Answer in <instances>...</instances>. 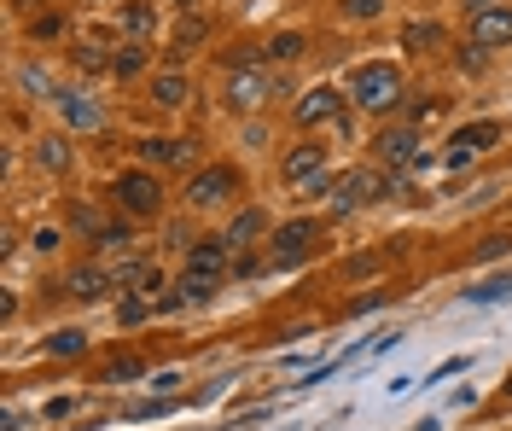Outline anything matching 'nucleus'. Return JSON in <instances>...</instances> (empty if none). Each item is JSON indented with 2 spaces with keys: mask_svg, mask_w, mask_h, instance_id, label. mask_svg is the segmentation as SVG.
<instances>
[{
  "mask_svg": "<svg viewBox=\"0 0 512 431\" xmlns=\"http://www.w3.org/2000/svg\"><path fill=\"white\" fill-rule=\"evenodd\" d=\"M280 175H286L291 187H303V193H332L338 187L332 169H326V146L320 140H297L286 158H280Z\"/></svg>",
  "mask_w": 512,
  "mask_h": 431,
  "instance_id": "3",
  "label": "nucleus"
},
{
  "mask_svg": "<svg viewBox=\"0 0 512 431\" xmlns=\"http://www.w3.org/2000/svg\"><path fill=\"white\" fill-rule=\"evenodd\" d=\"M373 268H379V257H350V263H344V274H373Z\"/></svg>",
  "mask_w": 512,
  "mask_h": 431,
  "instance_id": "39",
  "label": "nucleus"
},
{
  "mask_svg": "<svg viewBox=\"0 0 512 431\" xmlns=\"http://www.w3.org/2000/svg\"><path fill=\"white\" fill-rule=\"evenodd\" d=\"M64 286H70V298H76V303H99L105 292H111V268H99V263L94 268H76Z\"/></svg>",
  "mask_w": 512,
  "mask_h": 431,
  "instance_id": "18",
  "label": "nucleus"
},
{
  "mask_svg": "<svg viewBox=\"0 0 512 431\" xmlns=\"http://www.w3.org/2000/svg\"><path fill=\"white\" fill-rule=\"evenodd\" d=\"M495 140H501V123H489V117H483V123H466V129H454L448 134V169H466L478 152H489Z\"/></svg>",
  "mask_w": 512,
  "mask_h": 431,
  "instance_id": "9",
  "label": "nucleus"
},
{
  "mask_svg": "<svg viewBox=\"0 0 512 431\" xmlns=\"http://www.w3.org/2000/svg\"><path fill=\"white\" fill-rule=\"evenodd\" d=\"M315 245H320V216H291V222H280V228H274V239H268V257H274V268H291V263H303Z\"/></svg>",
  "mask_w": 512,
  "mask_h": 431,
  "instance_id": "4",
  "label": "nucleus"
},
{
  "mask_svg": "<svg viewBox=\"0 0 512 431\" xmlns=\"http://www.w3.org/2000/svg\"><path fill=\"white\" fill-rule=\"evenodd\" d=\"M70 59H76V70H82V76H99V70H111V53H105L99 41H76V53H70Z\"/></svg>",
  "mask_w": 512,
  "mask_h": 431,
  "instance_id": "24",
  "label": "nucleus"
},
{
  "mask_svg": "<svg viewBox=\"0 0 512 431\" xmlns=\"http://www.w3.org/2000/svg\"><path fill=\"white\" fill-rule=\"evenodd\" d=\"M443 41H448V30H443V24L419 18V24H408V30H402V53H414V59H425V53H437Z\"/></svg>",
  "mask_w": 512,
  "mask_h": 431,
  "instance_id": "20",
  "label": "nucleus"
},
{
  "mask_svg": "<svg viewBox=\"0 0 512 431\" xmlns=\"http://www.w3.org/2000/svg\"><path fill=\"white\" fill-rule=\"evenodd\" d=\"M262 233H268V210H256V204H245V210H239V216L227 222V233H222V239L233 245V251H245V245H256Z\"/></svg>",
  "mask_w": 512,
  "mask_h": 431,
  "instance_id": "15",
  "label": "nucleus"
},
{
  "mask_svg": "<svg viewBox=\"0 0 512 431\" xmlns=\"http://www.w3.org/2000/svg\"><path fill=\"white\" fill-rule=\"evenodd\" d=\"M35 164H47L53 175H59V169H70V146H64L59 134H47V140L35 146Z\"/></svg>",
  "mask_w": 512,
  "mask_h": 431,
  "instance_id": "25",
  "label": "nucleus"
},
{
  "mask_svg": "<svg viewBox=\"0 0 512 431\" xmlns=\"http://www.w3.org/2000/svg\"><path fill=\"white\" fill-rule=\"evenodd\" d=\"M239 199V169L233 164H210V169H198L187 181V204L192 210H222V204Z\"/></svg>",
  "mask_w": 512,
  "mask_h": 431,
  "instance_id": "5",
  "label": "nucleus"
},
{
  "mask_svg": "<svg viewBox=\"0 0 512 431\" xmlns=\"http://www.w3.org/2000/svg\"><path fill=\"white\" fill-rule=\"evenodd\" d=\"M384 181L379 169H350V175H338V187H332V210L338 216H350V210H361V204H373V199H384Z\"/></svg>",
  "mask_w": 512,
  "mask_h": 431,
  "instance_id": "7",
  "label": "nucleus"
},
{
  "mask_svg": "<svg viewBox=\"0 0 512 431\" xmlns=\"http://www.w3.org/2000/svg\"><path fill=\"white\" fill-rule=\"evenodd\" d=\"M431 117H437V100H414L408 105V123H414V129L419 123H431Z\"/></svg>",
  "mask_w": 512,
  "mask_h": 431,
  "instance_id": "35",
  "label": "nucleus"
},
{
  "mask_svg": "<svg viewBox=\"0 0 512 431\" xmlns=\"http://www.w3.org/2000/svg\"><path fill=\"white\" fill-rule=\"evenodd\" d=\"M24 88H30V94H53V82H47V70H24Z\"/></svg>",
  "mask_w": 512,
  "mask_h": 431,
  "instance_id": "36",
  "label": "nucleus"
},
{
  "mask_svg": "<svg viewBox=\"0 0 512 431\" xmlns=\"http://www.w3.org/2000/svg\"><path fill=\"white\" fill-rule=\"evenodd\" d=\"M111 199H117V210H123L128 222H152L163 210V181L152 169H123L111 181Z\"/></svg>",
  "mask_w": 512,
  "mask_h": 431,
  "instance_id": "2",
  "label": "nucleus"
},
{
  "mask_svg": "<svg viewBox=\"0 0 512 431\" xmlns=\"http://www.w3.org/2000/svg\"><path fill=\"white\" fill-rule=\"evenodd\" d=\"M146 70H152L146 41H123V47L111 53V76H117V82H134V76H146Z\"/></svg>",
  "mask_w": 512,
  "mask_h": 431,
  "instance_id": "19",
  "label": "nucleus"
},
{
  "mask_svg": "<svg viewBox=\"0 0 512 431\" xmlns=\"http://www.w3.org/2000/svg\"><path fill=\"white\" fill-rule=\"evenodd\" d=\"M30 6H41V0H12V12H30Z\"/></svg>",
  "mask_w": 512,
  "mask_h": 431,
  "instance_id": "41",
  "label": "nucleus"
},
{
  "mask_svg": "<svg viewBox=\"0 0 512 431\" xmlns=\"http://www.w3.org/2000/svg\"><path fill=\"white\" fill-rule=\"evenodd\" d=\"M338 111H344V100H338L332 88H309L303 105H297V123H303V129H315V123H332Z\"/></svg>",
  "mask_w": 512,
  "mask_h": 431,
  "instance_id": "16",
  "label": "nucleus"
},
{
  "mask_svg": "<svg viewBox=\"0 0 512 431\" xmlns=\"http://www.w3.org/2000/svg\"><path fill=\"white\" fill-rule=\"evenodd\" d=\"M53 35H64L59 12H41V18H30V41H53Z\"/></svg>",
  "mask_w": 512,
  "mask_h": 431,
  "instance_id": "30",
  "label": "nucleus"
},
{
  "mask_svg": "<svg viewBox=\"0 0 512 431\" xmlns=\"http://www.w3.org/2000/svg\"><path fill=\"white\" fill-rule=\"evenodd\" d=\"M134 152H140V158H146V169H192V152H198V146H192V140H140V146H134Z\"/></svg>",
  "mask_w": 512,
  "mask_h": 431,
  "instance_id": "12",
  "label": "nucleus"
},
{
  "mask_svg": "<svg viewBox=\"0 0 512 431\" xmlns=\"http://www.w3.org/2000/svg\"><path fill=\"white\" fill-rule=\"evenodd\" d=\"M454 65L466 70V76H478V70H483V47H472V41H466V47H460V59H454Z\"/></svg>",
  "mask_w": 512,
  "mask_h": 431,
  "instance_id": "34",
  "label": "nucleus"
},
{
  "mask_svg": "<svg viewBox=\"0 0 512 431\" xmlns=\"http://www.w3.org/2000/svg\"><path fill=\"white\" fill-rule=\"evenodd\" d=\"M105 379H111V385H128V379H146V362H140V356H123V362H111V367H105Z\"/></svg>",
  "mask_w": 512,
  "mask_h": 431,
  "instance_id": "29",
  "label": "nucleus"
},
{
  "mask_svg": "<svg viewBox=\"0 0 512 431\" xmlns=\"http://www.w3.org/2000/svg\"><path fill=\"white\" fill-rule=\"evenodd\" d=\"M152 309H158V303H146V298H140V292H128V298L117 303V321H123V327H140V321H146Z\"/></svg>",
  "mask_w": 512,
  "mask_h": 431,
  "instance_id": "27",
  "label": "nucleus"
},
{
  "mask_svg": "<svg viewBox=\"0 0 512 431\" xmlns=\"http://www.w3.org/2000/svg\"><path fill=\"white\" fill-rule=\"evenodd\" d=\"M117 30H123L128 41H146V35L158 30V6H152V0H128L123 12H117Z\"/></svg>",
  "mask_w": 512,
  "mask_h": 431,
  "instance_id": "17",
  "label": "nucleus"
},
{
  "mask_svg": "<svg viewBox=\"0 0 512 431\" xmlns=\"http://www.w3.org/2000/svg\"><path fill=\"white\" fill-rule=\"evenodd\" d=\"M187 100H192V82H187V70L181 65H169V70L152 76V105H158V111H181Z\"/></svg>",
  "mask_w": 512,
  "mask_h": 431,
  "instance_id": "14",
  "label": "nucleus"
},
{
  "mask_svg": "<svg viewBox=\"0 0 512 431\" xmlns=\"http://www.w3.org/2000/svg\"><path fill=\"white\" fill-rule=\"evenodd\" d=\"M204 35H210V18H204V12H187V18L175 24V65L187 59L192 47H204Z\"/></svg>",
  "mask_w": 512,
  "mask_h": 431,
  "instance_id": "21",
  "label": "nucleus"
},
{
  "mask_svg": "<svg viewBox=\"0 0 512 431\" xmlns=\"http://www.w3.org/2000/svg\"><path fill=\"white\" fill-rule=\"evenodd\" d=\"M507 397H512V379H507Z\"/></svg>",
  "mask_w": 512,
  "mask_h": 431,
  "instance_id": "42",
  "label": "nucleus"
},
{
  "mask_svg": "<svg viewBox=\"0 0 512 431\" xmlns=\"http://www.w3.org/2000/svg\"><path fill=\"white\" fill-rule=\"evenodd\" d=\"M483 6H495V0H460V12L472 18V12H483Z\"/></svg>",
  "mask_w": 512,
  "mask_h": 431,
  "instance_id": "40",
  "label": "nucleus"
},
{
  "mask_svg": "<svg viewBox=\"0 0 512 431\" xmlns=\"http://www.w3.org/2000/svg\"><path fill=\"white\" fill-rule=\"evenodd\" d=\"M373 152H379L384 169H408L419 164V129L414 123H396V129H384L379 140H373Z\"/></svg>",
  "mask_w": 512,
  "mask_h": 431,
  "instance_id": "11",
  "label": "nucleus"
},
{
  "mask_svg": "<svg viewBox=\"0 0 512 431\" xmlns=\"http://www.w3.org/2000/svg\"><path fill=\"white\" fill-rule=\"evenodd\" d=\"M274 100V76L256 65V70H233L222 88V105L227 111H239V117H251V111H262V105Z\"/></svg>",
  "mask_w": 512,
  "mask_h": 431,
  "instance_id": "6",
  "label": "nucleus"
},
{
  "mask_svg": "<svg viewBox=\"0 0 512 431\" xmlns=\"http://www.w3.org/2000/svg\"><path fill=\"white\" fill-rule=\"evenodd\" d=\"M222 65H227V76H233V70H256V65H262V53H256V47H233Z\"/></svg>",
  "mask_w": 512,
  "mask_h": 431,
  "instance_id": "32",
  "label": "nucleus"
},
{
  "mask_svg": "<svg viewBox=\"0 0 512 431\" xmlns=\"http://www.w3.org/2000/svg\"><path fill=\"white\" fill-rule=\"evenodd\" d=\"M303 47H309V35H303V30H280L274 41H268V59L291 65V59H303Z\"/></svg>",
  "mask_w": 512,
  "mask_h": 431,
  "instance_id": "23",
  "label": "nucleus"
},
{
  "mask_svg": "<svg viewBox=\"0 0 512 431\" xmlns=\"http://www.w3.org/2000/svg\"><path fill=\"white\" fill-rule=\"evenodd\" d=\"M70 228H76V233H88V239L99 245V239H105V233L117 228V222H105V216H99L94 204H76V210H70Z\"/></svg>",
  "mask_w": 512,
  "mask_h": 431,
  "instance_id": "22",
  "label": "nucleus"
},
{
  "mask_svg": "<svg viewBox=\"0 0 512 431\" xmlns=\"http://www.w3.org/2000/svg\"><path fill=\"white\" fill-rule=\"evenodd\" d=\"M466 298H472V303H501V298H512V274H501V280H483V286H472Z\"/></svg>",
  "mask_w": 512,
  "mask_h": 431,
  "instance_id": "28",
  "label": "nucleus"
},
{
  "mask_svg": "<svg viewBox=\"0 0 512 431\" xmlns=\"http://www.w3.org/2000/svg\"><path fill=\"white\" fill-rule=\"evenodd\" d=\"M181 303H187V292H181V286H175V292H163V298H158V315H175Z\"/></svg>",
  "mask_w": 512,
  "mask_h": 431,
  "instance_id": "38",
  "label": "nucleus"
},
{
  "mask_svg": "<svg viewBox=\"0 0 512 431\" xmlns=\"http://www.w3.org/2000/svg\"><path fill=\"white\" fill-rule=\"evenodd\" d=\"M507 251H512V239H507V233H489V239L478 245V263H495V257H507Z\"/></svg>",
  "mask_w": 512,
  "mask_h": 431,
  "instance_id": "33",
  "label": "nucleus"
},
{
  "mask_svg": "<svg viewBox=\"0 0 512 431\" xmlns=\"http://www.w3.org/2000/svg\"><path fill=\"white\" fill-rule=\"evenodd\" d=\"M466 41L472 47H512V6L507 0H495V6H483V12H472L466 18Z\"/></svg>",
  "mask_w": 512,
  "mask_h": 431,
  "instance_id": "8",
  "label": "nucleus"
},
{
  "mask_svg": "<svg viewBox=\"0 0 512 431\" xmlns=\"http://www.w3.org/2000/svg\"><path fill=\"white\" fill-rule=\"evenodd\" d=\"M350 100L361 105V111H373V117L396 111V105H402V70L390 65V59H367V65L350 76Z\"/></svg>",
  "mask_w": 512,
  "mask_h": 431,
  "instance_id": "1",
  "label": "nucleus"
},
{
  "mask_svg": "<svg viewBox=\"0 0 512 431\" xmlns=\"http://www.w3.org/2000/svg\"><path fill=\"white\" fill-rule=\"evenodd\" d=\"M53 105H59V117L70 123V129H88V134H94L99 123H105L94 94H76V88H64V94H53Z\"/></svg>",
  "mask_w": 512,
  "mask_h": 431,
  "instance_id": "13",
  "label": "nucleus"
},
{
  "mask_svg": "<svg viewBox=\"0 0 512 431\" xmlns=\"http://www.w3.org/2000/svg\"><path fill=\"white\" fill-rule=\"evenodd\" d=\"M30 245H35V251H59V228H35Z\"/></svg>",
  "mask_w": 512,
  "mask_h": 431,
  "instance_id": "37",
  "label": "nucleus"
},
{
  "mask_svg": "<svg viewBox=\"0 0 512 431\" xmlns=\"http://www.w3.org/2000/svg\"><path fill=\"white\" fill-rule=\"evenodd\" d=\"M82 350H88V338H82L76 327H64V332L47 338V356H82Z\"/></svg>",
  "mask_w": 512,
  "mask_h": 431,
  "instance_id": "26",
  "label": "nucleus"
},
{
  "mask_svg": "<svg viewBox=\"0 0 512 431\" xmlns=\"http://www.w3.org/2000/svg\"><path fill=\"white\" fill-rule=\"evenodd\" d=\"M384 12V0H344V18H355V24H373Z\"/></svg>",
  "mask_w": 512,
  "mask_h": 431,
  "instance_id": "31",
  "label": "nucleus"
},
{
  "mask_svg": "<svg viewBox=\"0 0 512 431\" xmlns=\"http://www.w3.org/2000/svg\"><path fill=\"white\" fill-rule=\"evenodd\" d=\"M227 257H233V245H227L222 233H216V239H198L187 251V263H181V274H187V280H222Z\"/></svg>",
  "mask_w": 512,
  "mask_h": 431,
  "instance_id": "10",
  "label": "nucleus"
}]
</instances>
